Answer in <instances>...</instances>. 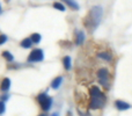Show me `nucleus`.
I'll return each mask as SVG.
<instances>
[{"label":"nucleus","instance_id":"nucleus-5","mask_svg":"<svg viewBox=\"0 0 132 116\" xmlns=\"http://www.w3.org/2000/svg\"><path fill=\"white\" fill-rule=\"evenodd\" d=\"M44 59V52L41 49H35L30 52L29 57H28V61L29 63H35V61H42Z\"/></svg>","mask_w":132,"mask_h":116},{"label":"nucleus","instance_id":"nucleus-9","mask_svg":"<svg viewBox=\"0 0 132 116\" xmlns=\"http://www.w3.org/2000/svg\"><path fill=\"white\" fill-rule=\"evenodd\" d=\"M11 87V79L9 78H4L1 81V85H0V89L2 92H7Z\"/></svg>","mask_w":132,"mask_h":116},{"label":"nucleus","instance_id":"nucleus-11","mask_svg":"<svg viewBox=\"0 0 132 116\" xmlns=\"http://www.w3.org/2000/svg\"><path fill=\"white\" fill-rule=\"evenodd\" d=\"M63 65H64L65 70H71V67H72V59H71L70 56H65L64 58H63Z\"/></svg>","mask_w":132,"mask_h":116},{"label":"nucleus","instance_id":"nucleus-2","mask_svg":"<svg viewBox=\"0 0 132 116\" xmlns=\"http://www.w3.org/2000/svg\"><path fill=\"white\" fill-rule=\"evenodd\" d=\"M89 95H90V100H89V108L92 110H98L102 109L105 106L107 102V96L100 89V87L97 86H92L89 88Z\"/></svg>","mask_w":132,"mask_h":116},{"label":"nucleus","instance_id":"nucleus-3","mask_svg":"<svg viewBox=\"0 0 132 116\" xmlns=\"http://www.w3.org/2000/svg\"><path fill=\"white\" fill-rule=\"evenodd\" d=\"M109 70L107 67H100L96 72L97 75V80L100 82L101 86H103L104 88H110V81H109Z\"/></svg>","mask_w":132,"mask_h":116},{"label":"nucleus","instance_id":"nucleus-20","mask_svg":"<svg viewBox=\"0 0 132 116\" xmlns=\"http://www.w3.org/2000/svg\"><path fill=\"white\" fill-rule=\"evenodd\" d=\"M51 116H59V114H58V113H53V114L51 115Z\"/></svg>","mask_w":132,"mask_h":116},{"label":"nucleus","instance_id":"nucleus-14","mask_svg":"<svg viewBox=\"0 0 132 116\" xmlns=\"http://www.w3.org/2000/svg\"><path fill=\"white\" fill-rule=\"evenodd\" d=\"M30 40L32 41V43L38 44L39 42H41V40H42V36H41L39 34H37V33H34V34L30 36Z\"/></svg>","mask_w":132,"mask_h":116},{"label":"nucleus","instance_id":"nucleus-4","mask_svg":"<svg viewBox=\"0 0 132 116\" xmlns=\"http://www.w3.org/2000/svg\"><path fill=\"white\" fill-rule=\"evenodd\" d=\"M37 101H38L39 106H41L43 112H48L50 110L51 106H52V98L48 95L46 93H41L37 96Z\"/></svg>","mask_w":132,"mask_h":116},{"label":"nucleus","instance_id":"nucleus-10","mask_svg":"<svg viewBox=\"0 0 132 116\" xmlns=\"http://www.w3.org/2000/svg\"><path fill=\"white\" fill-rule=\"evenodd\" d=\"M62 82H63V77L59 75V77L55 78V79L52 80V82H51V87H52L53 89H58L60 87V85H62Z\"/></svg>","mask_w":132,"mask_h":116},{"label":"nucleus","instance_id":"nucleus-17","mask_svg":"<svg viewBox=\"0 0 132 116\" xmlns=\"http://www.w3.org/2000/svg\"><path fill=\"white\" fill-rule=\"evenodd\" d=\"M7 42V36L6 35H0V45H2L4 43Z\"/></svg>","mask_w":132,"mask_h":116},{"label":"nucleus","instance_id":"nucleus-8","mask_svg":"<svg viewBox=\"0 0 132 116\" xmlns=\"http://www.w3.org/2000/svg\"><path fill=\"white\" fill-rule=\"evenodd\" d=\"M85 42V33L82 30L77 32V36H75V44L77 45H81Z\"/></svg>","mask_w":132,"mask_h":116},{"label":"nucleus","instance_id":"nucleus-19","mask_svg":"<svg viewBox=\"0 0 132 116\" xmlns=\"http://www.w3.org/2000/svg\"><path fill=\"white\" fill-rule=\"evenodd\" d=\"M8 98H9V96L7 95V94H5V95H1V100H0V101H4V102H5V101H6Z\"/></svg>","mask_w":132,"mask_h":116},{"label":"nucleus","instance_id":"nucleus-16","mask_svg":"<svg viewBox=\"0 0 132 116\" xmlns=\"http://www.w3.org/2000/svg\"><path fill=\"white\" fill-rule=\"evenodd\" d=\"M53 7L60 12H65V6L62 4V2H55V4H53Z\"/></svg>","mask_w":132,"mask_h":116},{"label":"nucleus","instance_id":"nucleus-1","mask_svg":"<svg viewBox=\"0 0 132 116\" xmlns=\"http://www.w3.org/2000/svg\"><path fill=\"white\" fill-rule=\"evenodd\" d=\"M103 16V8L101 6H93L84 20V25L89 32H94L98 27Z\"/></svg>","mask_w":132,"mask_h":116},{"label":"nucleus","instance_id":"nucleus-12","mask_svg":"<svg viewBox=\"0 0 132 116\" xmlns=\"http://www.w3.org/2000/svg\"><path fill=\"white\" fill-rule=\"evenodd\" d=\"M63 1H64L70 8L74 9V11H78V9H79V4H78L77 1H74V0H63Z\"/></svg>","mask_w":132,"mask_h":116},{"label":"nucleus","instance_id":"nucleus-18","mask_svg":"<svg viewBox=\"0 0 132 116\" xmlns=\"http://www.w3.org/2000/svg\"><path fill=\"white\" fill-rule=\"evenodd\" d=\"M5 110H6V107H5V102H4V101H0V114H4Z\"/></svg>","mask_w":132,"mask_h":116},{"label":"nucleus","instance_id":"nucleus-21","mask_svg":"<svg viewBox=\"0 0 132 116\" xmlns=\"http://www.w3.org/2000/svg\"><path fill=\"white\" fill-rule=\"evenodd\" d=\"M38 116H46L45 114H42V115H38Z\"/></svg>","mask_w":132,"mask_h":116},{"label":"nucleus","instance_id":"nucleus-6","mask_svg":"<svg viewBox=\"0 0 132 116\" xmlns=\"http://www.w3.org/2000/svg\"><path fill=\"white\" fill-rule=\"evenodd\" d=\"M115 107L119 110V112H124V110H128L131 108V105L123 100H116L115 101Z\"/></svg>","mask_w":132,"mask_h":116},{"label":"nucleus","instance_id":"nucleus-15","mask_svg":"<svg viewBox=\"0 0 132 116\" xmlns=\"http://www.w3.org/2000/svg\"><path fill=\"white\" fill-rule=\"evenodd\" d=\"M2 57L6 59L7 61H12V60L14 59L13 55H12V53L9 52V51H4V52H2Z\"/></svg>","mask_w":132,"mask_h":116},{"label":"nucleus","instance_id":"nucleus-7","mask_svg":"<svg viewBox=\"0 0 132 116\" xmlns=\"http://www.w3.org/2000/svg\"><path fill=\"white\" fill-rule=\"evenodd\" d=\"M97 57L100 59H103V60L105 61H112V59H114V56H112L111 52H109V51H100V52L97 53Z\"/></svg>","mask_w":132,"mask_h":116},{"label":"nucleus","instance_id":"nucleus-23","mask_svg":"<svg viewBox=\"0 0 132 116\" xmlns=\"http://www.w3.org/2000/svg\"><path fill=\"white\" fill-rule=\"evenodd\" d=\"M8 1H9V0H6V2H8Z\"/></svg>","mask_w":132,"mask_h":116},{"label":"nucleus","instance_id":"nucleus-13","mask_svg":"<svg viewBox=\"0 0 132 116\" xmlns=\"http://www.w3.org/2000/svg\"><path fill=\"white\" fill-rule=\"evenodd\" d=\"M31 45H32V41L30 40V37H27V38H24L22 42H21V47L24 49L31 48Z\"/></svg>","mask_w":132,"mask_h":116},{"label":"nucleus","instance_id":"nucleus-22","mask_svg":"<svg viewBox=\"0 0 132 116\" xmlns=\"http://www.w3.org/2000/svg\"><path fill=\"white\" fill-rule=\"evenodd\" d=\"M0 13H1V5H0Z\"/></svg>","mask_w":132,"mask_h":116}]
</instances>
